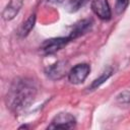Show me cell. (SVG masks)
<instances>
[{
    "label": "cell",
    "mask_w": 130,
    "mask_h": 130,
    "mask_svg": "<svg viewBox=\"0 0 130 130\" xmlns=\"http://www.w3.org/2000/svg\"><path fill=\"white\" fill-rule=\"evenodd\" d=\"M68 42H70L68 37H66V38H53L50 40H46L41 45L40 51L44 55H51V54L58 52L62 48H64L68 44Z\"/></svg>",
    "instance_id": "obj_3"
},
{
    "label": "cell",
    "mask_w": 130,
    "mask_h": 130,
    "mask_svg": "<svg viewBox=\"0 0 130 130\" xmlns=\"http://www.w3.org/2000/svg\"><path fill=\"white\" fill-rule=\"evenodd\" d=\"M113 72H114V70H113L112 68H108L107 70H105L98 78H95V79L92 81V83L88 86V89L92 90V89H95V88H98L99 86H101V85L113 74Z\"/></svg>",
    "instance_id": "obj_10"
},
{
    "label": "cell",
    "mask_w": 130,
    "mask_h": 130,
    "mask_svg": "<svg viewBox=\"0 0 130 130\" xmlns=\"http://www.w3.org/2000/svg\"><path fill=\"white\" fill-rule=\"evenodd\" d=\"M89 0H68L67 10L69 12H76L81 7H83Z\"/></svg>",
    "instance_id": "obj_11"
},
{
    "label": "cell",
    "mask_w": 130,
    "mask_h": 130,
    "mask_svg": "<svg viewBox=\"0 0 130 130\" xmlns=\"http://www.w3.org/2000/svg\"><path fill=\"white\" fill-rule=\"evenodd\" d=\"M22 5H23V0H9V3L2 12L3 19L7 21L13 19L21 9Z\"/></svg>",
    "instance_id": "obj_8"
},
{
    "label": "cell",
    "mask_w": 130,
    "mask_h": 130,
    "mask_svg": "<svg viewBox=\"0 0 130 130\" xmlns=\"http://www.w3.org/2000/svg\"><path fill=\"white\" fill-rule=\"evenodd\" d=\"M91 26H92V20L91 19H82V20L77 21L75 24H73L72 29L70 30V34L68 36L69 40L72 41V40L79 38L80 36H83L88 30H90Z\"/></svg>",
    "instance_id": "obj_7"
},
{
    "label": "cell",
    "mask_w": 130,
    "mask_h": 130,
    "mask_svg": "<svg viewBox=\"0 0 130 130\" xmlns=\"http://www.w3.org/2000/svg\"><path fill=\"white\" fill-rule=\"evenodd\" d=\"M117 103L119 105L128 106L130 105V92L129 91H123L120 94L117 95Z\"/></svg>",
    "instance_id": "obj_12"
},
{
    "label": "cell",
    "mask_w": 130,
    "mask_h": 130,
    "mask_svg": "<svg viewBox=\"0 0 130 130\" xmlns=\"http://www.w3.org/2000/svg\"><path fill=\"white\" fill-rule=\"evenodd\" d=\"M65 0H47V2L49 4H53V5H59V4H62Z\"/></svg>",
    "instance_id": "obj_14"
},
{
    "label": "cell",
    "mask_w": 130,
    "mask_h": 130,
    "mask_svg": "<svg viewBox=\"0 0 130 130\" xmlns=\"http://www.w3.org/2000/svg\"><path fill=\"white\" fill-rule=\"evenodd\" d=\"M90 72V66L87 63H79L72 67L68 72V80L73 84L82 83Z\"/></svg>",
    "instance_id": "obj_2"
},
{
    "label": "cell",
    "mask_w": 130,
    "mask_h": 130,
    "mask_svg": "<svg viewBox=\"0 0 130 130\" xmlns=\"http://www.w3.org/2000/svg\"><path fill=\"white\" fill-rule=\"evenodd\" d=\"M129 4V0H116L115 4V12L117 14H121L125 11Z\"/></svg>",
    "instance_id": "obj_13"
},
{
    "label": "cell",
    "mask_w": 130,
    "mask_h": 130,
    "mask_svg": "<svg viewBox=\"0 0 130 130\" xmlns=\"http://www.w3.org/2000/svg\"><path fill=\"white\" fill-rule=\"evenodd\" d=\"M76 119L69 113H59L54 117L48 129H71L75 126Z\"/></svg>",
    "instance_id": "obj_4"
},
{
    "label": "cell",
    "mask_w": 130,
    "mask_h": 130,
    "mask_svg": "<svg viewBox=\"0 0 130 130\" xmlns=\"http://www.w3.org/2000/svg\"><path fill=\"white\" fill-rule=\"evenodd\" d=\"M91 10L102 20H109L112 17V11L108 0H91Z\"/></svg>",
    "instance_id": "obj_6"
},
{
    "label": "cell",
    "mask_w": 130,
    "mask_h": 130,
    "mask_svg": "<svg viewBox=\"0 0 130 130\" xmlns=\"http://www.w3.org/2000/svg\"><path fill=\"white\" fill-rule=\"evenodd\" d=\"M36 19H37L36 13L30 14V15L19 25V27H18V29H17V35H18V37H20V38H25V37L30 32V30L34 28L35 23H36Z\"/></svg>",
    "instance_id": "obj_9"
},
{
    "label": "cell",
    "mask_w": 130,
    "mask_h": 130,
    "mask_svg": "<svg viewBox=\"0 0 130 130\" xmlns=\"http://www.w3.org/2000/svg\"><path fill=\"white\" fill-rule=\"evenodd\" d=\"M68 64L66 61H58L45 69L46 75L53 80H58L68 73Z\"/></svg>",
    "instance_id": "obj_5"
},
{
    "label": "cell",
    "mask_w": 130,
    "mask_h": 130,
    "mask_svg": "<svg viewBox=\"0 0 130 130\" xmlns=\"http://www.w3.org/2000/svg\"><path fill=\"white\" fill-rule=\"evenodd\" d=\"M37 95V86L30 78H17L14 80L6 94L7 108L14 114H18L28 108Z\"/></svg>",
    "instance_id": "obj_1"
}]
</instances>
